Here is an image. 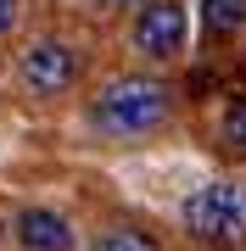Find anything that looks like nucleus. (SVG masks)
Masks as SVG:
<instances>
[{"instance_id": "4", "label": "nucleus", "mask_w": 246, "mask_h": 251, "mask_svg": "<svg viewBox=\"0 0 246 251\" xmlns=\"http://www.w3.org/2000/svg\"><path fill=\"white\" fill-rule=\"evenodd\" d=\"M185 45V6L179 0H146L135 17V50H146L151 62H168Z\"/></svg>"}, {"instance_id": "8", "label": "nucleus", "mask_w": 246, "mask_h": 251, "mask_svg": "<svg viewBox=\"0 0 246 251\" xmlns=\"http://www.w3.org/2000/svg\"><path fill=\"white\" fill-rule=\"evenodd\" d=\"M224 134H229V151H241V156H246V100H235V106H229Z\"/></svg>"}, {"instance_id": "10", "label": "nucleus", "mask_w": 246, "mask_h": 251, "mask_svg": "<svg viewBox=\"0 0 246 251\" xmlns=\"http://www.w3.org/2000/svg\"><path fill=\"white\" fill-rule=\"evenodd\" d=\"M107 6H129V0H107Z\"/></svg>"}, {"instance_id": "1", "label": "nucleus", "mask_w": 246, "mask_h": 251, "mask_svg": "<svg viewBox=\"0 0 246 251\" xmlns=\"http://www.w3.org/2000/svg\"><path fill=\"white\" fill-rule=\"evenodd\" d=\"M168 106H173V90L163 78L129 73V78H112L107 90L95 95L90 117L107 128V134H118V140H140V134H151V128L168 123Z\"/></svg>"}, {"instance_id": "5", "label": "nucleus", "mask_w": 246, "mask_h": 251, "mask_svg": "<svg viewBox=\"0 0 246 251\" xmlns=\"http://www.w3.org/2000/svg\"><path fill=\"white\" fill-rule=\"evenodd\" d=\"M17 246L23 251H73V229L51 206H28V212H17Z\"/></svg>"}, {"instance_id": "3", "label": "nucleus", "mask_w": 246, "mask_h": 251, "mask_svg": "<svg viewBox=\"0 0 246 251\" xmlns=\"http://www.w3.org/2000/svg\"><path fill=\"white\" fill-rule=\"evenodd\" d=\"M17 73H23V84L34 95H67L79 84V50L62 45V39H39V45L23 50Z\"/></svg>"}, {"instance_id": "6", "label": "nucleus", "mask_w": 246, "mask_h": 251, "mask_svg": "<svg viewBox=\"0 0 246 251\" xmlns=\"http://www.w3.org/2000/svg\"><path fill=\"white\" fill-rule=\"evenodd\" d=\"M201 17L213 34H235V28H246V0H201Z\"/></svg>"}, {"instance_id": "9", "label": "nucleus", "mask_w": 246, "mask_h": 251, "mask_svg": "<svg viewBox=\"0 0 246 251\" xmlns=\"http://www.w3.org/2000/svg\"><path fill=\"white\" fill-rule=\"evenodd\" d=\"M11 23H17V0H0V34H6Z\"/></svg>"}, {"instance_id": "7", "label": "nucleus", "mask_w": 246, "mask_h": 251, "mask_svg": "<svg viewBox=\"0 0 246 251\" xmlns=\"http://www.w3.org/2000/svg\"><path fill=\"white\" fill-rule=\"evenodd\" d=\"M95 251H157L151 234H140V229H107L95 240Z\"/></svg>"}, {"instance_id": "2", "label": "nucleus", "mask_w": 246, "mask_h": 251, "mask_svg": "<svg viewBox=\"0 0 246 251\" xmlns=\"http://www.w3.org/2000/svg\"><path fill=\"white\" fill-rule=\"evenodd\" d=\"M185 229L207 246H246V190L241 184H201L185 196Z\"/></svg>"}]
</instances>
